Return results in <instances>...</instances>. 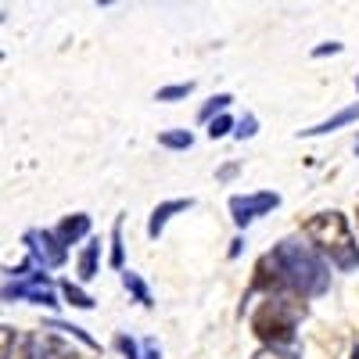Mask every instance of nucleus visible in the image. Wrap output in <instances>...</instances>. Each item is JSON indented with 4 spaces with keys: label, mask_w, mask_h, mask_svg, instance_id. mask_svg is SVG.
<instances>
[{
    "label": "nucleus",
    "mask_w": 359,
    "mask_h": 359,
    "mask_svg": "<svg viewBox=\"0 0 359 359\" xmlns=\"http://www.w3.org/2000/svg\"><path fill=\"white\" fill-rule=\"evenodd\" d=\"M54 233H57V241H62V245L69 248V245H76V241H79V237H86V233H90V216H86V212H76V216L62 219V226H57Z\"/></svg>",
    "instance_id": "9d476101"
},
{
    "label": "nucleus",
    "mask_w": 359,
    "mask_h": 359,
    "mask_svg": "<svg viewBox=\"0 0 359 359\" xmlns=\"http://www.w3.org/2000/svg\"><path fill=\"white\" fill-rule=\"evenodd\" d=\"M36 359H79V352L72 345H65L62 338H40Z\"/></svg>",
    "instance_id": "ddd939ff"
},
{
    "label": "nucleus",
    "mask_w": 359,
    "mask_h": 359,
    "mask_svg": "<svg viewBox=\"0 0 359 359\" xmlns=\"http://www.w3.org/2000/svg\"><path fill=\"white\" fill-rule=\"evenodd\" d=\"M355 155H359V140H355Z\"/></svg>",
    "instance_id": "393cba45"
},
{
    "label": "nucleus",
    "mask_w": 359,
    "mask_h": 359,
    "mask_svg": "<svg viewBox=\"0 0 359 359\" xmlns=\"http://www.w3.org/2000/svg\"><path fill=\"white\" fill-rule=\"evenodd\" d=\"M158 144L169 147V151H187L194 144V133L191 130H165V133H158Z\"/></svg>",
    "instance_id": "2eb2a0df"
},
{
    "label": "nucleus",
    "mask_w": 359,
    "mask_h": 359,
    "mask_svg": "<svg viewBox=\"0 0 359 359\" xmlns=\"http://www.w3.org/2000/svg\"><path fill=\"white\" fill-rule=\"evenodd\" d=\"M62 294L69 298V306H76V309H94V298H90L79 284H72V280L62 284Z\"/></svg>",
    "instance_id": "a211bd4d"
},
{
    "label": "nucleus",
    "mask_w": 359,
    "mask_h": 359,
    "mask_svg": "<svg viewBox=\"0 0 359 359\" xmlns=\"http://www.w3.org/2000/svg\"><path fill=\"white\" fill-rule=\"evenodd\" d=\"M280 205V194L277 191H259V194H233L230 198V216H233V223L237 226H248V223H255L259 216H266V212H273V208Z\"/></svg>",
    "instance_id": "39448f33"
},
{
    "label": "nucleus",
    "mask_w": 359,
    "mask_h": 359,
    "mask_svg": "<svg viewBox=\"0 0 359 359\" xmlns=\"http://www.w3.org/2000/svg\"><path fill=\"white\" fill-rule=\"evenodd\" d=\"M355 118H359V101H355V104H348V108H341V111H338V115H331V118H323V123H316V126L302 130V137H327V133H334V130H341V126L355 123Z\"/></svg>",
    "instance_id": "1a4fd4ad"
},
{
    "label": "nucleus",
    "mask_w": 359,
    "mask_h": 359,
    "mask_svg": "<svg viewBox=\"0 0 359 359\" xmlns=\"http://www.w3.org/2000/svg\"><path fill=\"white\" fill-rule=\"evenodd\" d=\"M43 331H62V334H69V338H76V341H83L86 348H97V341L90 338L83 327H76V323H65V320H47V327Z\"/></svg>",
    "instance_id": "4468645a"
},
{
    "label": "nucleus",
    "mask_w": 359,
    "mask_h": 359,
    "mask_svg": "<svg viewBox=\"0 0 359 359\" xmlns=\"http://www.w3.org/2000/svg\"><path fill=\"white\" fill-rule=\"evenodd\" d=\"M25 248L29 255H33L43 269H54V266H62L65 262V245L57 241V233L54 230H25Z\"/></svg>",
    "instance_id": "423d86ee"
},
{
    "label": "nucleus",
    "mask_w": 359,
    "mask_h": 359,
    "mask_svg": "<svg viewBox=\"0 0 359 359\" xmlns=\"http://www.w3.org/2000/svg\"><path fill=\"white\" fill-rule=\"evenodd\" d=\"M187 208H194V198H172V201L155 205L151 219H147V237H151V241H158L162 230H165V223H169L176 212H187Z\"/></svg>",
    "instance_id": "0eeeda50"
},
{
    "label": "nucleus",
    "mask_w": 359,
    "mask_h": 359,
    "mask_svg": "<svg viewBox=\"0 0 359 359\" xmlns=\"http://www.w3.org/2000/svg\"><path fill=\"white\" fill-rule=\"evenodd\" d=\"M302 233L309 237V241L331 259L341 273H352V269H359V245L352 241L348 233V219L341 212H316L302 223Z\"/></svg>",
    "instance_id": "f03ea898"
},
{
    "label": "nucleus",
    "mask_w": 359,
    "mask_h": 359,
    "mask_svg": "<svg viewBox=\"0 0 359 359\" xmlns=\"http://www.w3.org/2000/svg\"><path fill=\"white\" fill-rule=\"evenodd\" d=\"M97 259H101V237L86 241V248H83V255H79V277H83V280H94V277H97Z\"/></svg>",
    "instance_id": "f8f14e48"
},
{
    "label": "nucleus",
    "mask_w": 359,
    "mask_h": 359,
    "mask_svg": "<svg viewBox=\"0 0 359 359\" xmlns=\"http://www.w3.org/2000/svg\"><path fill=\"white\" fill-rule=\"evenodd\" d=\"M194 94V83L187 79V83H172V86H162L158 94H155V101H184V97H191Z\"/></svg>",
    "instance_id": "f3484780"
},
{
    "label": "nucleus",
    "mask_w": 359,
    "mask_h": 359,
    "mask_svg": "<svg viewBox=\"0 0 359 359\" xmlns=\"http://www.w3.org/2000/svg\"><path fill=\"white\" fill-rule=\"evenodd\" d=\"M123 284H126V291L137 298V302L144 306V309H151L155 306V298H151V287L144 284V277L140 273H133V269H123Z\"/></svg>",
    "instance_id": "9b49d317"
},
{
    "label": "nucleus",
    "mask_w": 359,
    "mask_h": 359,
    "mask_svg": "<svg viewBox=\"0 0 359 359\" xmlns=\"http://www.w3.org/2000/svg\"><path fill=\"white\" fill-rule=\"evenodd\" d=\"M355 90H359V76H355Z\"/></svg>",
    "instance_id": "a878e982"
},
{
    "label": "nucleus",
    "mask_w": 359,
    "mask_h": 359,
    "mask_svg": "<svg viewBox=\"0 0 359 359\" xmlns=\"http://www.w3.org/2000/svg\"><path fill=\"white\" fill-rule=\"evenodd\" d=\"M355 219H359V212H355Z\"/></svg>",
    "instance_id": "bb28decb"
},
{
    "label": "nucleus",
    "mask_w": 359,
    "mask_h": 359,
    "mask_svg": "<svg viewBox=\"0 0 359 359\" xmlns=\"http://www.w3.org/2000/svg\"><path fill=\"white\" fill-rule=\"evenodd\" d=\"M302 316H306L302 302L284 298V294H269L252 316V331L266 341V348H277V345H287L294 338V327Z\"/></svg>",
    "instance_id": "7ed1b4c3"
},
{
    "label": "nucleus",
    "mask_w": 359,
    "mask_h": 359,
    "mask_svg": "<svg viewBox=\"0 0 359 359\" xmlns=\"http://www.w3.org/2000/svg\"><path fill=\"white\" fill-rule=\"evenodd\" d=\"M252 359H294L291 352H280V348H259Z\"/></svg>",
    "instance_id": "5701e85b"
},
{
    "label": "nucleus",
    "mask_w": 359,
    "mask_h": 359,
    "mask_svg": "<svg viewBox=\"0 0 359 359\" xmlns=\"http://www.w3.org/2000/svg\"><path fill=\"white\" fill-rule=\"evenodd\" d=\"M123 219H115V226H111V266L115 269H123Z\"/></svg>",
    "instance_id": "6ab92c4d"
},
{
    "label": "nucleus",
    "mask_w": 359,
    "mask_h": 359,
    "mask_svg": "<svg viewBox=\"0 0 359 359\" xmlns=\"http://www.w3.org/2000/svg\"><path fill=\"white\" fill-rule=\"evenodd\" d=\"M115 348L123 352L126 359H162V348L155 338H144V341H133L130 334H118L115 338Z\"/></svg>",
    "instance_id": "6e6552de"
},
{
    "label": "nucleus",
    "mask_w": 359,
    "mask_h": 359,
    "mask_svg": "<svg viewBox=\"0 0 359 359\" xmlns=\"http://www.w3.org/2000/svg\"><path fill=\"white\" fill-rule=\"evenodd\" d=\"M341 50H345V43L331 40V43H320V47L313 50V57H327V54H341Z\"/></svg>",
    "instance_id": "4be33fe9"
},
{
    "label": "nucleus",
    "mask_w": 359,
    "mask_h": 359,
    "mask_svg": "<svg viewBox=\"0 0 359 359\" xmlns=\"http://www.w3.org/2000/svg\"><path fill=\"white\" fill-rule=\"evenodd\" d=\"M230 130H233V118H230V115H219V118H212V123H208V137H212V140L226 137Z\"/></svg>",
    "instance_id": "412c9836"
},
{
    "label": "nucleus",
    "mask_w": 359,
    "mask_h": 359,
    "mask_svg": "<svg viewBox=\"0 0 359 359\" xmlns=\"http://www.w3.org/2000/svg\"><path fill=\"white\" fill-rule=\"evenodd\" d=\"M255 133H259V118H255V115L248 111V115L241 118V123H237V130H233V137H237V140H252Z\"/></svg>",
    "instance_id": "aec40b11"
},
{
    "label": "nucleus",
    "mask_w": 359,
    "mask_h": 359,
    "mask_svg": "<svg viewBox=\"0 0 359 359\" xmlns=\"http://www.w3.org/2000/svg\"><path fill=\"white\" fill-rule=\"evenodd\" d=\"M233 172H237V165H223V169H219V180H230Z\"/></svg>",
    "instance_id": "b1692460"
},
{
    "label": "nucleus",
    "mask_w": 359,
    "mask_h": 359,
    "mask_svg": "<svg viewBox=\"0 0 359 359\" xmlns=\"http://www.w3.org/2000/svg\"><path fill=\"white\" fill-rule=\"evenodd\" d=\"M230 104H233V97H230V94H216V97H208V104L198 111V118H201V123H212V118H219Z\"/></svg>",
    "instance_id": "dca6fc26"
},
{
    "label": "nucleus",
    "mask_w": 359,
    "mask_h": 359,
    "mask_svg": "<svg viewBox=\"0 0 359 359\" xmlns=\"http://www.w3.org/2000/svg\"><path fill=\"white\" fill-rule=\"evenodd\" d=\"M33 302V306H57V298H54V287L47 280L43 269H33L25 280H8L4 284V302Z\"/></svg>",
    "instance_id": "20e7f679"
},
{
    "label": "nucleus",
    "mask_w": 359,
    "mask_h": 359,
    "mask_svg": "<svg viewBox=\"0 0 359 359\" xmlns=\"http://www.w3.org/2000/svg\"><path fill=\"white\" fill-rule=\"evenodd\" d=\"M255 284L259 287H280L284 284V287H294L306 298H316L331 287V269H327V262L316 252L302 248L298 241H280L259 262Z\"/></svg>",
    "instance_id": "f257e3e1"
}]
</instances>
